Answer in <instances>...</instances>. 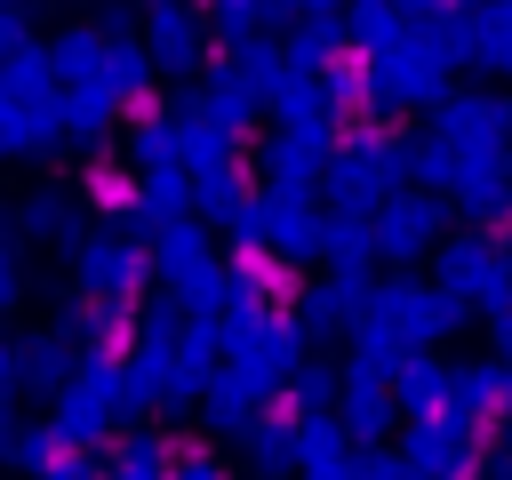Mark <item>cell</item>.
I'll use <instances>...</instances> for the list:
<instances>
[{"instance_id": "obj_1", "label": "cell", "mask_w": 512, "mask_h": 480, "mask_svg": "<svg viewBox=\"0 0 512 480\" xmlns=\"http://www.w3.org/2000/svg\"><path fill=\"white\" fill-rule=\"evenodd\" d=\"M48 152H64L56 144V80H48L40 40H24L0 56V160H48Z\"/></svg>"}, {"instance_id": "obj_2", "label": "cell", "mask_w": 512, "mask_h": 480, "mask_svg": "<svg viewBox=\"0 0 512 480\" xmlns=\"http://www.w3.org/2000/svg\"><path fill=\"white\" fill-rule=\"evenodd\" d=\"M144 264H152V256H144L120 224H96V232L80 224V240H72V272H80V288H88V296H112V304L144 280Z\"/></svg>"}, {"instance_id": "obj_3", "label": "cell", "mask_w": 512, "mask_h": 480, "mask_svg": "<svg viewBox=\"0 0 512 480\" xmlns=\"http://www.w3.org/2000/svg\"><path fill=\"white\" fill-rule=\"evenodd\" d=\"M200 8L192 0H152L144 8V56L160 64V72H192L200 64Z\"/></svg>"}, {"instance_id": "obj_4", "label": "cell", "mask_w": 512, "mask_h": 480, "mask_svg": "<svg viewBox=\"0 0 512 480\" xmlns=\"http://www.w3.org/2000/svg\"><path fill=\"white\" fill-rule=\"evenodd\" d=\"M112 112H120V104L96 96V88H56V144L112 160Z\"/></svg>"}, {"instance_id": "obj_5", "label": "cell", "mask_w": 512, "mask_h": 480, "mask_svg": "<svg viewBox=\"0 0 512 480\" xmlns=\"http://www.w3.org/2000/svg\"><path fill=\"white\" fill-rule=\"evenodd\" d=\"M8 240H32V248H72L80 240V208H72V192H24L16 200V216H8Z\"/></svg>"}, {"instance_id": "obj_6", "label": "cell", "mask_w": 512, "mask_h": 480, "mask_svg": "<svg viewBox=\"0 0 512 480\" xmlns=\"http://www.w3.org/2000/svg\"><path fill=\"white\" fill-rule=\"evenodd\" d=\"M128 152H136V176H176V168H184V136H176V112H168V104H136Z\"/></svg>"}, {"instance_id": "obj_7", "label": "cell", "mask_w": 512, "mask_h": 480, "mask_svg": "<svg viewBox=\"0 0 512 480\" xmlns=\"http://www.w3.org/2000/svg\"><path fill=\"white\" fill-rule=\"evenodd\" d=\"M136 200H144V184H136V176H120L112 160H88V168H80L72 208H96L104 224H128V216H136Z\"/></svg>"}, {"instance_id": "obj_8", "label": "cell", "mask_w": 512, "mask_h": 480, "mask_svg": "<svg viewBox=\"0 0 512 480\" xmlns=\"http://www.w3.org/2000/svg\"><path fill=\"white\" fill-rule=\"evenodd\" d=\"M152 264H160L168 280H208V256H200V232H192V224H160Z\"/></svg>"}, {"instance_id": "obj_9", "label": "cell", "mask_w": 512, "mask_h": 480, "mask_svg": "<svg viewBox=\"0 0 512 480\" xmlns=\"http://www.w3.org/2000/svg\"><path fill=\"white\" fill-rule=\"evenodd\" d=\"M64 368H72L64 336H24V344H16V376H24V384H48V392H56Z\"/></svg>"}, {"instance_id": "obj_10", "label": "cell", "mask_w": 512, "mask_h": 480, "mask_svg": "<svg viewBox=\"0 0 512 480\" xmlns=\"http://www.w3.org/2000/svg\"><path fill=\"white\" fill-rule=\"evenodd\" d=\"M200 112H208L216 128H240V120H248V88H240L232 72H216V88H208V104H200Z\"/></svg>"}, {"instance_id": "obj_11", "label": "cell", "mask_w": 512, "mask_h": 480, "mask_svg": "<svg viewBox=\"0 0 512 480\" xmlns=\"http://www.w3.org/2000/svg\"><path fill=\"white\" fill-rule=\"evenodd\" d=\"M16 304H24V248L0 232V320H8Z\"/></svg>"}, {"instance_id": "obj_12", "label": "cell", "mask_w": 512, "mask_h": 480, "mask_svg": "<svg viewBox=\"0 0 512 480\" xmlns=\"http://www.w3.org/2000/svg\"><path fill=\"white\" fill-rule=\"evenodd\" d=\"M312 168V136H280L272 144V176H304Z\"/></svg>"}, {"instance_id": "obj_13", "label": "cell", "mask_w": 512, "mask_h": 480, "mask_svg": "<svg viewBox=\"0 0 512 480\" xmlns=\"http://www.w3.org/2000/svg\"><path fill=\"white\" fill-rule=\"evenodd\" d=\"M88 24H96L104 40H128V24H136V8H128V0H96V16H88Z\"/></svg>"}, {"instance_id": "obj_14", "label": "cell", "mask_w": 512, "mask_h": 480, "mask_svg": "<svg viewBox=\"0 0 512 480\" xmlns=\"http://www.w3.org/2000/svg\"><path fill=\"white\" fill-rule=\"evenodd\" d=\"M24 40H32V32H24V8H0V56L24 48Z\"/></svg>"}, {"instance_id": "obj_15", "label": "cell", "mask_w": 512, "mask_h": 480, "mask_svg": "<svg viewBox=\"0 0 512 480\" xmlns=\"http://www.w3.org/2000/svg\"><path fill=\"white\" fill-rule=\"evenodd\" d=\"M8 384H16V352L0 344V392H8Z\"/></svg>"}, {"instance_id": "obj_16", "label": "cell", "mask_w": 512, "mask_h": 480, "mask_svg": "<svg viewBox=\"0 0 512 480\" xmlns=\"http://www.w3.org/2000/svg\"><path fill=\"white\" fill-rule=\"evenodd\" d=\"M48 480H88V464H56V472H48Z\"/></svg>"}, {"instance_id": "obj_17", "label": "cell", "mask_w": 512, "mask_h": 480, "mask_svg": "<svg viewBox=\"0 0 512 480\" xmlns=\"http://www.w3.org/2000/svg\"><path fill=\"white\" fill-rule=\"evenodd\" d=\"M0 8H24V0H0Z\"/></svg>"}]
</instances>
